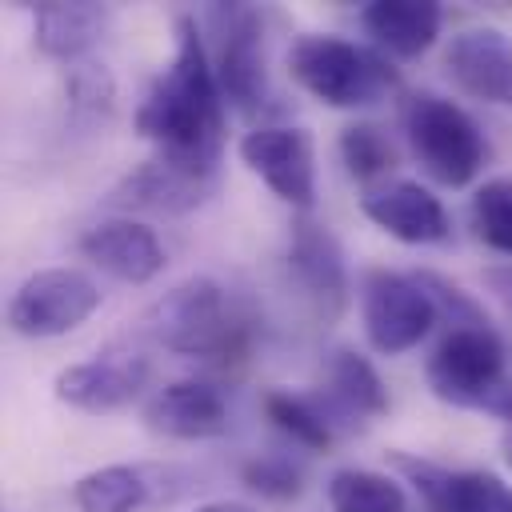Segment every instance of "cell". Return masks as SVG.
Returning <instances> with one entry per match:
<instances>
[{
	"label": "cell",
	"mask_w": 512,
	"mask_h": 512,
	"mask_svg": "<svg viewBox=\"0 0 512 512\" xmlns=\"http://www.w3.org/2000/svg\"><path fill=\"white\" fill-rule=\"evenodd\" d=\"M224 96L204 44V24L196 16L176 20V48L168 68L152 80L136 108V132L180 164L220 172L224 152Z\"/></svg>",
	"instance_id": "obj_1"
},
{
	"label": "cell",
	"mask_w": 512,
	"mask_h": 512,
	"mask_svg": "<svg viewBox=\"0 0 512 512\" xmlns=\"http://www.w3.org/2000/svg\"><path fill=\"white\" fill-rule=\"evenodd\" d=\"M156 344L204 364H236L252 348V316L212 276H188L144 316Z\"/></svg>",
	"instance_id": "obj_2"
},
{
	"label": "cell",
	"mask_w": 512,
	"mask_h": 512,
	"mask_svg": "<svg viewBox=\"0 0 512 512\" xmlns=\"http://www.w3.org/2000/svg\"><path fill=\"white\" fill-rule=\"evenodd\" d=\"M288 76L328 108H372L400 84L388 56L332 32H300L288 48Z\"/></svg>",
	"instance_id": "obj_3"
},
{
	"label": "cell",
	"mask_w": 512,
	"mask_h": 512,
	"mask_svg": "<svg viewBox=\"0 0 512 512\" xmlns=\"http://www.w3.org/2000/svg\"><path fill=\"white\" fill-rule=\"evenodd\" d=\"M424 376L436 400L512 424V376L504 368V340L492 324L448 328L428 356Z\"/></svg>",
	"instance_id": "obj_4"
},
{
	"label": "cell",
	"mask_w": 512,
	"mask_h": 512,
	"mask_svg": "<svg viewBox=\"0 0 512 512\" xmlns=\"http://www.w3.org/2000/svg\"><path fill=\"white\" fill-rule=\"evenodd\" d=\"M404 140H408L416 164L424 168V176L436 180L440 188H468L492 156L488 136L476 124V116L440 92L408 96Z\"/></svg>",
	"instance_id": "obj_5"
},
{
	"label": "cell",
	"mask_w": 512,
	"mask_h": 512,
	"mask_svg": "<svg viewBox=\"0 0 512 512\" xmlns=\"http://www.w3.org/2000/svg\"><path fill=\"white\" fill-rule=\"evenodd\" d=\"M212 32V72L220 96L240 116H260L268 104V36L264 12L252 4H208L204 20Z\"/></svg>",
	"instance_id": "obj_6"
},
{
	"label": "cell",
	"mask_w": 512,
	"mask_h": 512,
	"mask_svg": "<svg viewBox=\"0 0 512 512\" xmlns=\"http://www.w3.org/2000/svg\"><path fill=\"white\" fill-rule=\"evenodd\" d=\"M104 292L80 268H40L32 272L8 300V328L28 340H52L76 332L96 308Z\"/></svg>",
	"instance_id": "obj_7"
},
{
	"label": "cell",
	"mask_w": 512,
	"mask_h": 512,
	"mask_svg": "<svg viewBox=\"0 0 512 512\" xmlns=\"http://www.w3.org/2000/svg\"><path fill=\"white\" fill-rule=\"evenodd\" d=\"M360 320L380 356H404L436 328L440 316L412 272L368 268L360 284Z\"/></svg>",
	"instance_id": "obj_8"
},
{
	"label": "cell",
	"mask_w": 512,
	"mask_h": 512,
	"mask_svg": "<svg viewBox=\"0 0 512 512\" xmlns=\"http://www.w3.org/2000/svg\"><path fill=\"white\" fill-rule=\"evenodd\" d=\"M240 160L268 192L292 204L300 216L316 204V144L308 128L296 124H260L240 136Z\"/></svg>",
	"instance_id": "obj_9"
},
{
	"label": "cell",
	"mask_w": 512,
	"mask_h": 512,
	"mask_svg": "<svg viewBox=\"0 0 512 512\" xmlns=\"http://www.w3.org/2000/svg\"><path fill=\"white\" fill-rule=\"evenodd\" d=\"M148 376H152L148 356L120 348V352H100L92 360L60 368L52 380V392L68 408L104 416V412H120L132 400H140V392L148 388Z\"/></svg>",
	"instance_id": "obj_10"
},
{
	"label": "cell",
	"mask_w": 512,
	"mask_h": 512,
	"mask_svg": "<svg viewBox=\"0 0 512 512\" xmlns=\"http://www.w3.org/2000/svg\"><path fill=\"white\" fill-rule=\"evenodd\" d=\"M184 492V472L172 464H104L72 484L76 512H148Z\"/></svg>",
	"instance_id": "obj_11"
},
{
	"label": "cell",
	"mask_w": 512,
	"mask_h": 512,
	"mask_svg": "<svg viewBox=\"0 0 512 512\" xmlns=\"http://www.w3.org/2000/svg\"><path fill=\"white\" fill-rule=\"evenodd\" d=\"M392 468L420 492L428 512H512V484L484 468H444L432 460H416L392 452Z\"/></svg>",
	"instance_id": "obj_12"
},
{
	"label": "cell",
	"mask_w": 512,
	"mask_h": 512,
	"mask_svg": "<svg viewBox=\"0 0 512 512\" xmlns=\"http://www.w3.org/2000/svg\"><path fill=\"white\" fill-rule=\"evenodd\" d=\"M288 272L300 284V292L312 300L316 312L340 316L348 304V264L340 240L328 232V224L312 220L308 212L292 220L288 232Z\"/></svg>",
	"instance_id": "obj_13"
},
{
	"label": "cell",
	"mask_w": 512,
	"mask_h": 512,
	"mask_svg": "<svg viewBox=\"0 0 512 512\" xmlns=\"http://www.w3.org/2000/svg\"><path fill=\"white\" fill-rule=\"evenodd\" d=\"M76 248L88 264H96L100 272H108L120 284H148L168 264V252H164L156 228H148L144 220H132V216L96 220L92 228H84Z\"/></svg>",
	"instance_id": "obj_14"
},
{
	"label": "cell",
	"mask_w": 512,
	"mask_h": 512,
	"mask_svg": "<svg viewBox=\"0 0 512 512\" xmlns=\"http://www.w3.org/2000/svg\"><path fill=\"white\" fill-rule=\"evenodd\" d=\"M216 180H220V172H204V168H192V164H180L172 156L152 152L140 168H132L112 188V204L180 216V212L200 208L216 192Z\"/></svg>",
	"instance_id": "obj_15"
},
{
	"label": "cell",
	"mask_w": 512,
	"mask_h": 512,
	"mask_svg": "<svg viewBox=\"0 0 512 512\" xmlns=\"http://www.w3.org/2000/svg\"><path fill=\"white\" fill-rule=\"evenodd\" d=\"M360 212L400 244H444L452 232L440 196L420 180H384L364 188Z\"/></svg>",
	"instance_id": "obj_16"
},
{
	"label": "cell",
	"mask_w": 512,
	"mask_h": 512,
	"mask_svg": "<svg viewBox=\"0 0 512 512\" xmlns=\"http://www.w3.org/2000/svg\"><path fill=\"white\" fill-rule=\"evenodd\" d=\"M444 68L452 84L484 104L512 108V40L500 28H464L444 48Z\"/></svg>",
	"instance_id": "obj_17"
},
{
	"label": "cell",
	"mask_w": 512,
	"mask_h": 512,
	"mask_svg": "<svg viewBox=\"0 0 512 512\" xmlns=\"http://www.w3.org/2000/svg\"><path fill=\"white\" fill-rule=\"evenodd\" d=\"M144 424L168 440H216L228 432V400L212 380H172L148 396Z\"/></svg>",
	"instance_id": "obj_18"
},
{
	"label": "cell",
	"mask_w": 512,
	"mask_h": 512,
	"mask_svg": "<svg viewBox=\"0 0 512 512\" xmlns=\"http://www.w3.org/2000/svg\"><path fill=\"white\" fill-rule=\"evenodd\" d=\"M360 24L380 56L416 60L436 44L444 28V8L436 0H372L360 8Z\"/></svg>",
	"instance_id": "obj_19"
},
{
	"label": "cell",
	"mask_w": 512,
	"mask_h": 512,
	"mask_svg": "<svg viewBox=\"0 0 512 512\" xmlns=\"http://www.w3.org/2000/svg\"><path fill=\"white\" fill-rule=\"evenodd\" d=\"M108 28V8L92 0H48L32 12V40L48 60L80 64Z\"/></svg>",
	"instance_id": "obj_20"
},
{
	"label": "cell",
	"mask_w": 512,
	"mask_h": 512,
	"mask_svg": "<svg viewBox=\"0 0 512 512\" xmlns=\"http://www.w3.org/2000/svg\"><path fill=\"white\" fill-rule=\"evenodd\" d=\"M324 404L344 420H376L388 412V388L376 372V364L356 348H332L324 360Z\"/></svg>",
	"instance_id": "obj_21"
},
{
	"label": "cell",
	"mask_w": 512,
	"mask_h": 512,
	"mask_svg": "<svg viewBox=\"0 0 512 512\" xmlns=\"http://www.w3.org/2000/svg\"><path fill=\"white\" fill-rule=\"evenodd\" d=\"M260 408H264L268 424L280 436H288L292 444H300L308 452H328L332 440H336V428H340L336 416L328 412V404H320L312 396H296L288 388H272V392H264Z\"/></svg>",
	"instance_id": "obj_22"
},
{
	"label": "cell",
	"mask_w": 512,
	"mask_h": 512,
	"mask_svg": "<svg viewBox=\"0 0 512 512\" xmlns=\"http://www.w3.org/2000/svg\"><path fill=\"white\" fill-rule=\"evenodd\" d=\"M332 512H408V492L396 476L372 468H340L328 476Z\"/></svg>",
	"instance_id": "obj_23"
},
{
	"label": "cell",
	"mask_w": 512,
	"mask_h": 512,
	"mask_svg": "<svg viewBox=\"0 0 512 512\" xmlns=\"http://www.w3.org/2000/svg\"><path fill=\"white\" fill-rule=\"evenodd\" d=\"M336 148H340L344 172H348L352 180L368 184V188L384 184L388 172L396 168V148H392V140L384 136V128H376V124H368V120L348 124V128L340 132Z\"/></svg>",
	"instance_id": "obj_24"
},
{
	"label": "cell",
	"mask_w": 512,
	"mask_h": 512,
	"mask_svg": "<svg viewBox=\"0 0 512 512\" xmlns=\"http://www.w3.org/2000/svg\"><path fill=\"white\" fill-rule=\"evenodd\" d=\"M468 224L484 248L512 256V176H492L472 192Z\"/></svg>",
	"instance_id": "obj_25"
},
{
	"label": "cell",
	"mask_w": 512,
	"mask_h": 512,
	"mask_svg": "<svg viewBox=\"0 0 512 512\" xmlns=\"http://www.w3.org/2000/svg\"><path fill=\"white\" fill-rule=\"evenodd\" d=\"M64 100H68V120L72 124H104L116 108V80L104 64L96 60H80L68 68V84H64Z\"/></svg>",
	"instance_id": "obj_26"
},
{
	"label": "cell",
	"mask_w": 512,
	"mask_h": 512,
	"mask_svg": "<svg viewBox=\"0 0 512 512\" xmlns=\"http://www.w3.org/2000/svg\"><path fill=\"white\" fill-rule=\"evenodd\" d=\"M240 484H244L248 492H256L260 500H276V504H284V500H296V496L304 492V472H300V464H292L288 456L268 452V456H252V460H244V468H240Z\"/></svg>",
	"instance_id": "obj_27"
},
{
	"label": "cell",
	"mask_w": 512,
	"mask_h": 512,
	"mask_svg": "<svg viewBox=\"0 0 512 512\" xmlns=\"http://www.w3.org/2000/svg\"><path fill=\"white\" fill-rule=\"evenodd\" d=\"M416 276V284L428 292V300H432V308H436V316L440 320H448V328H476V324H492L488 320V312L460 288V284H452L448 276H440V272H412Z\"/></svg>",
	"instance_id": "obj_28"
},
{
	"label": "cell",
	"mask_w": 512,
	"mask_h": 512,
	"mask_svg": "<svg viewBox=\"0 0 512 512\" xmlns=\"http://www.w3.org/2000/svg\"><path fill=\"white\" fill-rule=\"evenodd\" d=\"M196 512H256L252 504H240V500H216V504H200Z\"/></svg>",
	"instance_id": "obj_29"
},
{
	"label": "cell",
	"mask_w": 512,
	"mask_h": 512,
	"mask_svg": "<svg viewBox=\"0 0 512 512\" xmlns=\"http://www.w3.org/2000/svg\"><path fill=\"white\" fill-rule=\"evenodd\" d=\"M500 448H504V464L512 468V424H504V440H500Z\"/></svg>",
	"instance_id": "obj_30"
}]
</instances>
